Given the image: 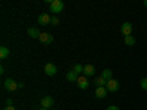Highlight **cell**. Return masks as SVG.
Wrapping results in <instances>:
<instances>
[{
	"instance_id": "1",
	"label": "cell",
	"mask_w": 147,
	"mask_h": 110,
	"mask_svg": "<svg viewBox=\"0 0 147 110\" xmlns=\"http://www.w3.org/2000/svg\"><path fill=\"white\" fill-rule=\"evenodd\" d=\"M3 87L7 90V91H16L19 88V82H16L15 79H12V78H7L5 79L3 82Z\"/></svg>"
},
{
	"instance_id": "2",
	"label": "cell",
	"mask_w": 147,
	"mask_h": 110,
	"mask_svg": "<svg viewBox=\"0 0 147 110\" xmlns=\"http://www.w3.org/2000/svg\"><path fill=\"white\" fill-rule=\"evenodd\" d=\"M63 2L62 0H53V2L50 3V12H53V13H59V12H62L63 10Z\"/></svg>"
},
{
	"instance_id": "3",
	"label": "cell",
	"mask_w": 147,
	"mask_h": 110,
	"mask_svg": "<svg viewBox=\"0 0 147 110\" xmlns=\"http://www.w3.org/2000/svg\"><path fill=\"white\" fill-rule=\"evenodd\" d=\"M119 87H121V85H119V82L116 81V79H109L107 81V84H106V88H107V91H110V93H116L118 90H119Z\"/></svg>"
},
{
	"instance_id": "4",
	"label": "cell",
	"mask_w": 147,
	"mask_h": 110,
	"mask_svg": "<svg viewBox=\"0 0 147 110\" xmlns=\"http://www.w3.org/2000/svg\"><path fill=\"white\" fill-rule=\"evenodd\" d=\"M77 85H78V88L80 90H87L88 88V85H90V82H88V78L87 76H78V79H77Z\"/></svg>"
},
{
	"instance_id": "5",
	"label": "cell",
	"mask_w": 147,
	"mask_h": 110,
	"mask_svg": "<svg viewBox=\"0 0 147 110\" xmlns=\"http://www.w3.org/2000/svg\"><path fill=\"white\" fill-rule=\"evenodd\" d=\"M41 106H43V109H50L52 106H55V99L50 95H44L41 99Z\"/></svg>"
},
{
	"instance_id": "6",
	"label": "cell",
	"mask_w": 147,
	"mask_h": 110,
	"mask_svg": "<svg viewBox=\"0 0 147 110\" xmlns=\"http://www.w3.org/2000/svg\"><path fill=\"white\" fill-rule=\"evenodd\" d=\"M44 72H46V75L53 76V75H56V73H57V68H56L55 63H47L44 66Z\"/></svg>"
},
{
	"instance_id": "7",
	"label": "cell",
	"mask_w": 147,
	"mask_h": 110,
	"mask_svg": "<svg viewBox=\"0 0 147 110\" xmlns=\"http://www.w3.org/2000/svg\"><path fill=\"white\" fill-rule=\"evenodd\" d=\"M38 40H40L43 44H52V43H53V35L49 34V32H41Z\"/></svg>"
},
{
	"instance_id": "8",
	"label": "cell",
	"mask_w": 147,
	"mask_h": 110,
	"mask_svg": "<svg viewBox=\"0 0 147 110\" xmlns=\"http://www.w3.org/2000/svg\"><path fill=\"white\" fill-rule=\"evenodd\" d=\"M121 32L124 34L125 37L131 35V32H132V23L131 22H124V23H122V27H121Z\"/></svg>"
},
{
	"instance_id": "9",
	"label": "cell",
	"mask_w": 147,
	"mask_h": 110,
	"mask_svg": "<svg viewBox=\"0 0 147 110\" xmlns=\"http://www.w3.org/2000/svg\"><path fill=\"white\" fill-rule=\"evenodd\" d=\"M52 22V16L50 15H47V13H41L40 16H38V23L40 25H49V23Z\"/></svg>"
},
{
	"instance_id": "10",
	"label": "cell",
	"mask_w": 147,
	"mask_h": 110,
	"mask_svg": "<svg viewBox=\"0 0 147 110\" xmlns=\"http://www.w3.org/2000/svg\"><path fill=\"white\" fill-rule=\"evenodd\" d=\"M94 95L97 97V99H106V95H107V88H106V87H99V88H96Z\"/></svg>"
},
{
	"instance_id": "11",
	"label": "cell",
	"mask_w": 147,
	"mask_h": 110,
	"mask_svg": "<svg viewBox=\"0 0 147 110\" xmlns=\"http://www.w3.org/2000/svg\"><path fill=\"white\" fill-rule=\"evenodd\" d=\"M84 76H87V78H90V76H93L94 73H96V69H94V66L93 65H85L84 66Z\"/></svg>"
},
{
	"instance_id": "12",
	"label": "cell",
	"mask_w": 147,
	"mask_h": 110,
	"mask_svg": "<svg viewBox=\"0 0 147 110\" xmlns=\"http://www.w3.org/2000/svg\"><path fill=\"white\" fill-rule=\"evenodd\" d=\"M40 34H41V32L37 30L35 27H30V28H28V35L32 37V38H40Z\"/></svg>"
},
{
	"instance_id": "13",
	"label": "cell",
	"mask_w": 147,
	"mask_h": 110,
	"mask_svg": "<svg viewBox=\"0 0 147 110\" xmlns=\"http://www.w3.org/2000/svg\"><path fill=\"white\" fill-rule=\"evenodd\" d=\"M124 43H125L128 47H132V46H136L137 40H136V37H132V35H127L125 38H124Z\"/></svg>"
},
{
	"instance_id": "14",
	"label": "cell",
	"mask_w": 147,
	"mask_h": 110,
	"mask_svg": "<svg viewBox=\"0 0 147 110\" xmlns=\"http://www.w3.org/2000/svg\"><path fill=\"white\" fill-rule=\"evenodd\" d=\"M78 76H80V75H77V73L74 72V70H69V72L66 73V79H68L69 82H77Z\"/></svg>"
},
{
	"instance_id": "15",
	"label": "cell",
	"mask_w": 147,
	"mask_h": 110,
	"mask_svg": "<svg viewBox=\"0 0 147 110\" xmlns=\"http://www.w3.org/2000/svg\"><path fill=\"white\" fill-rule=\"evenodd\" d=\"M94 84H96V87H97V88H99V87H106L107 81H106L105 78L99 76V78H96V79H94Z\"/></svg>"
},
{
	"instance_id": "16",
	"label": "cell",
	"mask_w": 147,
	"mask_h": 110,
	"mask_svg": "<svg viewBox=\"0 0 147 110\" xmlns=\"http://www.w3.org/2000/svg\"><path fill=\"white\" fill-rule=\"evenodd\" d=\"M9 57V48L2 46L0 47V59H7Z\"/></svg>"
},
{
	"instance_id": "17",
	"label": "cell",
	"mask_w": 147,
	"mask_h": 110,
	"mask_svg": "<svg viewBox=\"0 0 147 110\" xmlns=\"http://www.w3.org/2000/svg\"><path fill=\"white\" fill-rule=\"evenodd\" d=\"M102 78H105L106 81H109V79H112V70L110 69H105L103 72H102V75H100Z\"/></svg>"
},
{
	"instance_id": "18",
	"label": "cell",
	"mask_w": 147,
	"mask_h": 110,
	"mask_svg": "<svg viewBox=\"0 0 147 110\" xmlns=\"http://www.w3.org/2000/svg\"><path fill=\"white\" fill-rule=\"evenodd\" d=\"M72 70L75 72L77 75H80V73H82V72H84V66H82V65H80V63H77L75 66H74V69H72Z\"/></svg>"
},
{
	"instance_id": "19",
	"label": "cell",
	"mask_w": 147,
	"mask_h": 110,
	"mask_svg": "<svg viewBox=\"0 0 147 110\" xmlns=\"http://www.w3.org/2000/svg\"><path fill=\"white\" fill-rule=\"evenodd\" d=\"M140 87H141L143 90L147 91V78H143V79L140 81Z\"/></svg>"
},
{
	"instance_id": "20",
	"label": "cell",
	"mask_w": 147,
	"mask_h": 110,
	"mask_svg": "<svg viewBox=\"0 0 147 110\" xmlns=\"http://www.w3.org/2000/svg\"><path fill=\"white\" fill-rule=\"evenodd\" d=\"M59 22H60V21H59V18H57L56 15H55V16H52V22H50L52 25H55V27H56V25H59Z\"/></svg>"
},
{
	"instance_id": "21",
	"label": "cell",
	"mask_w": 147,
	"mask_h": 110,
	"mask_svg": "<svg viewBox=\"0 0 147 110\" xmlns=\"http://www.w3.org/2000/svg\"><path fill=\"white\" fill-rule=\"evenodd\" d=\"M106 110H121V109H119L118 106H109V107H107Z\"/></svg>"
},
{
	"instance_id": "22",
	"label": "cell",
	"mask_w": 147,
	"mask_h": 110,
	"mask_svg": "<svg viewBox=\"0 0 147 110\" xmlns=\"http://www.w3.org/2000/svg\"><path fill=\"white\" fill-rule=\"evenodd\" d=\"M3 110H16V109H15L13 106H6V107H5Z\"/></svg>"
},
{
	"instance_id": "23",
	"label": "cell",
	"mask_w": 147,
	"mask_h": 110,
	"mask_svg": "<svg viewBox=\"0 0 147 110\" xmlns=\"http://www.w3.org/2000/svg\"><path fill=\"white\" fill-rule=\"evenodd\" d=\"M6 106H12V100H10V99L6 100Z\"/></svg>"
},
{
	"instance_id": "24",
	"label": "cell",
	"mask_w": 147,
	"mask_h": 110,
	"mask_svg": "<svg viewBox=\"0 0 147 110\" xmlns=\"http://www.w3.org/2000/svg\"><path fill=\"white\" fill-rule=\"evenodd\" d=\"M144 6L147 7V0H144Z\"/></svg>"
},
{
	"instance_id": "25",
	"label": "cell",
	"mask_w": 147,
	"mask_h": 110,
	"mask_svg": "<svg viewBox=\"0 0 147 110\" xmlns=\"http://www.w3.org/2000/svg\"><path fill=\"white\" fill-rule=\"evenodd\" d=\"M40 110H47V109H43V107H41V109H40Z\"/></svg>"
}]
</instances>
